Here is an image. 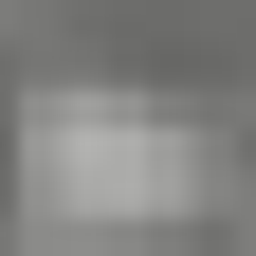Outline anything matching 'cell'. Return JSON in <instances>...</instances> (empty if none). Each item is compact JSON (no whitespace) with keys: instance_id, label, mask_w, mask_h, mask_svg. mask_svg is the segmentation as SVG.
Segmentation results:
<instances>
[{"instance_id":"6da1fadb","label":"cell","mask_w":256,"mask_h":256,"mask_svg":"<svg viewBox=\"0 0 256 256\" xmlns=\"http://www.w3.org/2000/svg\"><path fill=\"white\" fill-rule=\"evenodd\" d=\"M183 183H202V146H183L165 110H128V92H55L37 110V202L74 220V238H165Z\"/></svg>"}]
</instances>
